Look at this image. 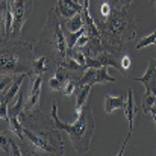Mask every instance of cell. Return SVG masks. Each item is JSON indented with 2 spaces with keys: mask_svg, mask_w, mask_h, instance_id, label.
Wrapping results in <instances>:
<instances>
[{
  "mask_svg": "<svg viewBox=\"0 0 156 156\" xmlns=\"http://www.w3.org/2000/svg\"><path fill=\"white\" fill-rule=\"evenodd\" d=\"M50 117L55 121L56 129L65 130L68 133L74 150H77L79 153H85V152L90 150L91 138H93V133H94V118H93V109H91L90 105L87 103L82 108V111L79 112L77 120L74 123H71V124L61 121V118L58 117L56 102H53Z\"/></svg>",
  "mask_w": 156,
  "mask_h": 156,
  "instance_id": "obj_1",
  "label": "cell"
},
{
  "mask_svg": "<svg viewBox=\"0 0 156 156\" xmlns=\"http://www.w3.org/2000/svg\"><path fill=\"white\" fill-rule=\"evenodd\" d=\"M102 37L106 38L108 43H115L121 46L123 43L132 40L135 37V26L129 11H114L105 20L97 21Z\"/></svg>",
  "mask_w": 156,
  "mask_h": 156,
  "instance_id": "obj_2",
  "label": "cell"
},
{
  "mask_svg": "<svg viewBox=\"0 0 156 156\" xmlns=\"http://www.w3.org/2000/svg\"><path fill=\"white\" fill-rule=\"evenodd\" d=\"M40 43L49 46L58 64H61V61L68 55V44H67L65 34H64V24L61 23V17L58 15L55 8L50 9L49 12V20L44 26V34Z\"/></svg>",
  "mask_w": 156,
  "mask_h": 156,
  "instance_id": "obj_3",
  "label": "cell"
},
{
  "mask_svg": "<svg viewBox=\"0 0 156 156\" xmlns=\"http://www.w3.org/2000/svg\"><path fill=\"white\" fill-rule=\"evenodd\" d=\"M14 12V24H12V38H18L24 23L27 21L32 12V0H17L12 6Z\"/></svg>",
  "mask_w": 156,
  "mask_h": 156,
  "instance_id": "obj_4",
  "label": "cell"
},
{
  "mask_svg": "<svg viewBox=\"0 0 156 156\" xmlns=\"http://www.w3.org/2000/svg\"><path fill=\"white\" fill-rule=\"evenodd\" d=\"M18 71H27L26 65L21 64L18 53H15L9 47H3L2 49V76L11 74V73H18Z\"/></svg>",
  "mask_w": 156,
  "mask_h": 156,
  "instance_id": "obj_5",
  "label": "cell"
},
{
  "mask_svg": "<svg viewBox=\"0 0 156 156\" xmlns=\"http://www.w3.org/2000/svg\"><path fill=\"white\" fill-rule=\"evenodd\" d=\"M124 115H126V118H127V121H129V133H127V136H126V140H124V143H123V146H121V150L118 152V156H121L124 153L126 144L129 143L130 135H132V132H133V123H135V115H136V105H135L133 90H132V88L127 90V102H126V106H124Z\"/></svg>",
  "mask_w": 156,
  "mask_h": 156,
  "instance_id": "obj_6",
  "label": "cell"
},
{
  "mask_svg": "<svg viewBox=\"0 0 156 156\" xmlns=\"http://www.w3.org/2000/svg\"><path fill=\"white\" fill-rule=\"evenodd\" d=\"M136 82H141L146 88V93H152L156 96V59H150L147 64V70L141 77L133 79Z\"/></svg>",
  "mask_w": 156,
  "mask_h": 156,
  "instance_id": "obj_7",
  "label": "cell"
},
{
  "mask_svg": "<svg viewBox=\"0 0 156 156\" xmlns=\"http://www.w3.org/2000/svg\"><path fill=\"white\" fill-rule=\"evenodd\" d=\"M41 87H43V74H37L32 83V88L29 90L27 100L24 103V112L34 111L40 103V94H41Z\"/></svg>",
  "mask_w": 156,
  "mask_h": 156,
  "instance_id": "obj_8",
  "label": "cell"
},
{
  "mask_svg": "<svg viewBox=\"0 0 156 156\" xmlns=\"http://www.w3.org/2000/svg\"><path fill=\"white\" fill-rule=\"evenodd\" d=\"M30 73H23V74H18L14 80H12V85L8 88V91H5L2 96H5V99H6V102L8 103H11L12 100H14V97L18 94V91H20V87H21V83H23V80L29 76Z\"/></svg>",
  "mask_w": 156,
  "mask_h": 156,
  "instance_id": "obj_9",
  "label": "cell"
},
{
  "mask_svg": "<svg viewBox=\"0 0 156 156\" xmlns=\"http://www.w3.org/2000/svg\"><path fill=\"white\" fill-rule=\"evenodd\" d=\"M91 87L93 85H79L77 87V91H76V111H77V114L82 111V108L88 102Z\"/></svg>",
  "mask_w": 156,
  "mask_h": 156,
  "instance_id": "obj_10",
  "label": "cell"
},
{
  "mask_svg": "<svg viewBox=\"0 0 156 156\" xmlns=\"http://www.w3.org/2000/svg\"><path fill=\"white\" fill-rule=\"evenodd\" d=\"M124 96L121 94V96H117V97H114V96H106L105 97V111H106V114H111V112H114L115 109H124Z\"/></svg>",
  "mask_w": 156,
  "mask_h": 156,
  "instance_id": "obj_11",
  "label": "cell"
},
{
  "mask_svg": "<svg viewBox=\"0 0 156 156\" xmlns=\"http://www.w3.org/2000/svg\"><path fill=\"white\" fill-rule=\"evenodd\" d=\"M0 140H2V146H0L2 155H14V156L21 155V152H20V149L17 147V144L14 143V140H9L5 133H2Z\"/></svg>",
  "mask_w": 156,
  "mask_h": 156,
  "instance_id": "obj_12",
  "label": "cell"
},
{
  "mask_svg": "<svg viewBox=\"0 0 156 156\" xmlns=\"http://www.w3.org/2000/svg\"><path fill=\"white\" fill-rule=\"evenodd\" d=\"M65 27L71 32H77L80 29L85 27V21H83V17H82V12H77L76 15H73L71 18H67L65 20Z\"/></svg>",
  "mask_w": 156,
  "mask_h": 156,
  "instance_id": "obj_13",
  "label": "cell"
},
{
  "mask_svg": "<svg viewBox=\"0 0 156 156\" xmlns=\"http://www.w3.org/2000/svg\"><path fill=\"white\" fill-rule=\"evenodd\" d=\"M55 11L58 12V15L61 17V18H71L73 15H76L77 14V11L74 9V8H71V6H68L65 2H62V0H59L58 2V5L55 6Z\"/></svg>",
  "mask_w": 156,
  "mask_h": 156,
  "instance_id": "obj_14",
  "label": "cell"
},
{
  "mask_svg": "<svg viewBox=\"0 0 156 156\" xmlns=\"http://www.w3.org/2000/svg\"><path fill=\"white\" fill-rule=\"evenodd\" d=\"M8 121H9V127H11V130L15 133V136H18L20 140H24L26 135H24L23 126H21V123H20V120H18V115H9Z\"/></svg>",
  "mask_w": 156,
  "mask_h": 156,
  "instance_id": "obj_15",
  "label": "cell"
},
{
  "mask_svg": "<svg viewBox=\"0 0 156 156\" xmlns=\"http://www.w3.org/2000/svg\"><path fill=\"white\" fill-rule=\"evenodd\" d=\"M46 62H47V58L43 55V56H38L37 59H34V62H32V71L30 73H35V74H43V73H46L47 70H49V67L46 65Z\"/></svg>",
  "mask_w": 156,
  "mask_h": 156,
  "instance_id": "obj_16",
  "label": "cell"
},
{
  "mask_svg": "<svg viewBox=\"0 0 156 156\" xmlns=\"http://www.w3.org/2000/svg\"><path fill=\"white\" fill-rule=\"evenodd\" d=\"M106 82H115V77H112V76L108 73V65H103V67L97 68L96 83H106Z\"/></svg>",
  "mask_w": 156,
  "mask_h": 156,
  "instance_id": "obj_17",
  "label": "cell"
},
{
  "mask_svg": "<svg viewBox=\"0 0 156 156\" xmlns=\"http://www.w3.org/2000/svg\"><path fill=\"white\" fill-rule=\"evenodd\" d=\"M59 65H62L64 68H67V70H71V71H77V70H83V67L73 58V56H70V55H67L62 61H61V64Z\"/></svg>",
  "mask_w": 156,
  "mask_h": 156,
  "instance_id": "obj_18",
  "label": "cell"
},
{
  "mask_svg": "<svg viewBox=\"0 0 156 156\" xmlns=\"http://www.w3.org/2000/svg\"><path fill=\"white\" fill-rule=\"evenodd\" d=\"M114 11H127L133 0H106Z\"/></svg>",
  "mask_w": 156,
  "mask_h": 156,
  "instance_id": "obj_19",
  "label": "cell"
},
{
  "mask_svg": "<svg viewBox=\"0 0 156 156\" xmlns=\"http://www.w3.org/2000/svg\"><path fill=\"white\" fill-rule=\"evenodd\" d=\"M153 44H156V30H153L150 35L144 37L143 40H140V41L136 43V50L144 49V47H147V46H153Z\"/></svg>",
  "mask_w": 156,
  "mask_h": 156,
  "instance_id": "obj_20",
  "label": "cell"
},
{
  "mask_svg": "<svg viewBox=\"0 0 156 156\" xmlns=\"http://www.w3.org/2000/svg\"><path fill=\"white\" fill-rule=\"evenodd\" d=\"M153 106H156V96L152 94V93H146V96L143 99V109H144V112H149V109L153 108Z\"/></svg>",
  "mask_w": 156,
  "mask_h": 156,
  "instance_id": "obj_21",
  "label": "cell"
},
{
  "mask_svg": "<svg viewBox=\"0 0 156 156\" xmlns=\"http://www.w3.org/2000/svg\"><path fill=\"white\" fill-rule=\"evenodd\" d=\"M76 88H77V82H74V80L68 79V80H67V83L64 85V90H62V93H64V96L70 97V96H73V93L76 91Z\"/></svg>",
  "mask_w": 156,
  "mask_h": 156,
  "instance_id": "obj_22",
  "label": "cell"
},
{
  "mask_svg": "<svg viewBox=\"0 0 156 156\" xmlns=\"http://www.w3.org/2000/svg\"><path fill=\"white\" fill-rule=\"evenodd\" d=\"M55 76H56V77H58V79H59V80H61L64 85H65V83H67V80L70 79V77H68V73H67V68H64L62 65H58Z\"/></svg>",
  "mask_w": 156,
  "mask_h": 156,
  "instance_id": "obj_23",
  "label": "cell"
},
{
  "mask_svg": "<svg viewBox=\"0 0 156 156\" xmlns=\"http://www.w3.org/2000/svg\"><path fill=\"white\" fill-rule=\"evenodd\" d=\"M49 87L52 88L53 91H62V90H64V83H62L56 76H53V77L49 79Z\"/></svg>",
  "mask_w": 156,
  "mask_h": 156,
  "instance_id": "obj_24",
  "label": "cell"
},
{
  "mask_svg": "<svg viewBox=\"0 0 156 156\" xmlns=\"http://www.w3.org/2000/svg\"><path fill=\"white\" fill-rule=\"evenodd\" d=\"M90 44V35L85 32L83 35H80V38L77 40V43H76V47H79V49H82V47H85V46H88Z\"/></svg>",
  "mask_w": 156,
  "mask_h": 156,
  "instance_id": "obj_25",
  "label": "cell"
},
{
  "mask_svg": "<svg viewBox=\"0 0 156 156\" xmlns=\"http://www.w3.org/2000/svg\"><path fill=\"white\" fill-rule=\"evenodd\" d=\"M100 12H102V17L105 18H108L111 14H112V8H111V5L105 0L103 3H102V8H100Z\"/></svg>",
  "mask_w": 156,
  "mask_h": 156,
  "instance_id": "obj_26",
  "label": "cell"
},
{
  "mask_svg": "<svg viewBox=\"0 0 156 156\" xmlns=\"http://www.w3.org/2000/svg\"><path fill=\"white\" fill-rule=\"evenodd\" d=\"M130 64H132V61H130V58H129L127 55H126V56H123V59H121V68L127 71V70L130 68Z\"/></svg>",
  "mask_w": 156,
  "mask_h": 156,
  "instance_id": "obj_27",
  "label": "cell"
},
{
  "mask_svg": "<svg viewBox=\"0 0 156 156\" xmlns=\"http://www.w3.org/2000/svg\"><path fill=\"white\" fill-rule=\"evenodd\" d=\"M153 117V120H155V123H156V115H152Z\"/></svg>",
  "mask_w": 156,
  "mask_h": 156,
  "instance_id": "obj_28",
  "label": "cell"
},
{
  "mask_svg": "<svg viewBox=\"0 0 156 156\" xmlns=\"http://www.w3.org/2000/svg\"><path fill=\"white\" fill-rule=\"evenodd\" d=\"M155 6H156V2H155Z\"/></svg>",
  "mask_w": 156,
  "mask_h": 156,
  "instance_id": "obj_29",
  "label": "cell"
},
{
  "mask_svg": "<svg viewBox=\"0 0 156 156\" xmlns=\"http://www.w3.org/2000/svg\"><path fill=\"white\" fill-rule=\"evenodd\" d=\"M155 46H156V44H155Z\"/></svg>",
  "mask_w": 156,
  "mask_h": 156,
  "instance_id": "obj_30",
  "label": "cell"
}]
</instances>
